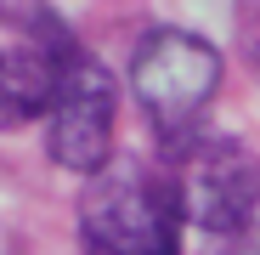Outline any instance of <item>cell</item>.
<instances>
[{
	"instance_id": "7a4b0ae2",
	"label": "cell",
	"mask_w": 260,
	"mask_h": 255,
	"mask_svg": "<svg viewBox=\"0 0 260 255\" xmlns=\"http://www.w3.org/2000/svg\"><path fill=\"white\" fill-rule=\"evenodd\" d=\"M130 91L164 148H192L204 108L221 91V51L187 29H147L130 51Z\"/></svg>"
},
{
	"instance_id": "5b68a950",
	"label": "cell",
	"mask_w": 260,
	"mask_h": 255,
	"mask_svg": "<svg viewBox=\"0 0 260 255\" xmlns=\"http://www.w3.org/2000/svg\"><path fill=\"white\" fill-rule=\"evenodd\" d=\"M57 79H62V51L6 46L0 51V131L46 119L57 102Z\"/></svg>"
},
{
	"instance_id": "8992f818",
	"label": "cell",
	"mask_w": 260,
	"mask_h": 255,
	"mask_svg": "<svg viewBox=\"0 0 260 255\" xmlns=\"http://www.w3.org/2000/svg\"><path fill=\"white\" fill-rule=\"evenodd\" d=\"M0 23H12L17 34H34V46H46V51H74L68 23L46 0H0Z\"/></svg>"
},
{
	"instance_id": "6da1fadb",
	"label": "cell",
	"mask_w": 260,
	"mask_h": 255,
	"mask_svg": "<svg viewBox=\"0 0 260 255\" xmlns=\"http://www.w3.org/2000/svg\"><path fill=\"white\" fill-rule=\"evenodd\" d=\"M181 193L142 164H108L85 176L79 233L91 255H181Z\"/></svg>"
},
{
	"instance_id": "3957f363",
	"label": "cell",
	"mask_w": 260,
	"mask_h": 255,
	"mask_svg": "<svg viewBox=\"0 0 260 255\" xmlns=\"http://www.w3.org/2000/svg\"><path fill=\"white\" fill-rule=\"evenodd\" d=\"M176 193H181V216L198 233L232 238L260 210V159L238 136H204V142L181 148Z\"/></svg>"
},
{
	"instance_id": "277c9868",
	"label": "cell",
	"mask_w": 260,
	"mask_h": 255,
	"mask_svg": "<svg viewBox=\"0 0 260 255\" xmlns=\"http://www.w3.org/2000/svg\"><path fill=\"white\" fill-rule=\"evenodd\" d=\"M108 148H113V74L74 46L62 51L57 102L46 114V153L74 176H96L108 170Z\"/></svg>"
}]
</instances>
